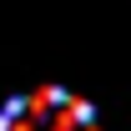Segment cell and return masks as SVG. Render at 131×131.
Segmentation results:
<instances>
[{"label": "cell", "mask_w": 131, "mask_h": 131, "mask_svg": "<svg viewBox=\"0 0 131 131\" xmlns=\"http://www.w3.org/2000/svg\"><path fill=\"white\" fill-rule=\"evenodd\" d=\"M0 131H101V121L91 101L71 96L61 86H46V91L10 101L0 111Z\"/></svg>", "instance_id": "obj_1"}]
</instances>
